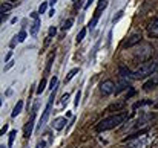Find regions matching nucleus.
Here are the masks:
<instances>
[{
    "label": "nucleus",
    "mask_w": 158,
    "mask_h": 148,
    "mask_svg": "<svg viewBox=\"0 0 158 148\" xmlns=\"http://www.w3.org/2000/svg\"><path fill=\"white\" fill-rule=\"evenodd\" d=\"M39 29H40V20L37 18V20H34V23L31 25V29H29V34H31L32 37H35V35H37V32H39Z\"/></svg>",
    "instance_id": "nucleus-11"
},
{
    "label": "nucleus",
    "mask_w": 158,
    "mask_h": 148,
    "mask_svg": "<svg viewBox=\"0 0 158 148\" xmlns=\"http://www.w3.org/2000/svg\"><path fill=\"white\" fill-rule=\"evenodd\" d=\"M78 102H80V92H77L75 95V105H78Z\"/></svg>",
    "instance_id": "nucleus-31"
},
{
    "label": "nucleus",
    "mask_w": 158,
    "mask_h": 148,
    "mask_svg": "<svg viewBox=\"0 0 158 148\" xmlns=\"http://www.w3.org/2000/svg\"><path fill=\"white\" fill-rule=\"evenodd\" d=\"M123 15H124V11H118V12H117V15H114V18H112V23L115 25V23H117V21H118V20L123 17Z\"/></svg>",
    "instance_id": "nucleus-24"
},
{
    "label": "nucleus",
    "mask_w": 158,
    "mask_h": 148,
    "mask_svg": "<svg viewBox=\"0 0 158 148\" xmlns=\"http://www.w3.org/2000/svg\"><path fill=\"white\" fill-rule=\"evenodd\" d=\"M17 38H19V41H25V38H26V32H25V31H20V32L17 34Z\"/></svg>",
    "instance_id": "nucleus-27"
},
{
    "label": "nucleus",
    "mask_w": 158,
    "mask_h": 148,
    "mask_svg": "<svg viewBox=\"0 0 158 148\" xmlns=\"http://www.w3.org/2000/svg\"><path fill=\"white\" fill-rule=\"evenodd\" d=\"M106 6H107V0H98V6H97L95 14H100V12H102V9H105Z\"/></svg>",
    "instance_id": "nucleus-17"
},
{
    "label": "nucleus",
    "mask_w": 158,
    "mask_h": 148,
    "mask_svg": "<svg viewBox=\"0 0 158 148\" xmlns=\"http://www.w3.org/2000/svg\"><path fill=\"white\" fill-rule=\"evenodd\" d=\"M92 2H94V0H88V3H86V5H85V8H89V6H91V3H92Z\"/></svg>",
    "instance_id": "nucleus-35"
},
{
    "label": "nucleus",
    "mask_w": 158,
    "mask_h": 148,
    "mask_svg": "<svg viewBox=\"0 0 158 148\" xmlns=\"http://www.w3.org/2000/svg\"><path fill=\"white\" fill-rule=\"evenodd\" d=\"M72 23H74V20H72V18H68V20L63 23V31H68V29H71V28H72Z\"/></svg>",
    "instance_id": "nucleus-19"
},
{
    "label": "nucleus",
    "mask_w": 158,
    "mask_h": 148,
    "mask_svg": "<svg viewBox=\"0 0 158 148\" xmlns=\"http://www.w3.org/2000/svg\"><path fill=\"white\" fill-rule=\"evenodd\" d=\"M86 32H88L86 29H81V31H80V32L77 34V43H80V41H81V40L85 38V35H86Z\"/></svg>",
    "instance_id": "nucleus-25"
},
{
    "label": "nucleus",
    "mask_w": 158,
    "mask_h": 148,
    "mask_svg": "<svg viewBox=\"0 0 158 148\" xmlns=\"http://www.w3.org/2000/svg\"><path fill=\"white\" fill-rule=\"evenodd\" d=\"M98 18H100V14H94V18H92V20H91V23H89V29H94V28H95V25H97Z\"/></svg>",
    "instance_id": "nucleus-18"
},
{
    "label": "nucleus",
    "mask_w": 158,
    "mask_h": 148,
    "mask_svg": "<svg viewBox=\"0 0 158 148\" xmlns=\"http://www.w3.org/2000/svg\"><path fill=\"white\" fill-rule=\"evenodd\" d=\"M158 86V73H154L144 84H143V90H146V92H149V90H152L154 87H157Z\"/></svg>",
    "instance_id": "nucleus-9"
},
{
    "label": "nucleus",
    "mask_w": 158,
    "mask_h": 148,
    "mask_svg": "<svg viewBox=\"0 0 158 148\" xmlns=\"http://www.w3.org/2000/svg\"><path fill=\"white\" fill-rule=\"evenodd\" d=\"M15 136H17V131H15V130H12V131L9 133V142H8V147H12V144H14V139H15Z\"/></svg>",
    "instance_id": "nucleus-21"
},
{
    "label": "nucleus",
    "mask_w": 158,
    "mask_h": 148,
    "mask_svg": "<svg viewBox=\"0 0 158 148\" xmlns=\"http://www.w3.org/2000/svg\"><path fill=\"white\" fill-rule=\"evenodd\" d=\"M140 41H141V34H140V32H134V34L126 40V41H123V45H121V46H123L124 49H126V48L129 49V48H132V46L138 45Z\"/></svg>",
    "instance_id": "nucleus-7"
},
{
    "label": "nucleus",
    "mask_w": 158,
    "mask_h": 148,
    "mask_svg": "<svg viewBox=\"0 0 158 148\" xmlns=\"http://www.w3.org/2000/svg\"><path fill=\"white\" fill-rule=\"evenodd\" d=\"M55 92H57V89H54L52 93H51V96H49V101H48V104H46V108H45V111H43V115H42L40 121H39V128L45 127V124H46V122H48V119H49V115H51V110H52L54 99H55Z\"/></svg>",
    "instance_id": "nucleus-4"
},
{
    "label": "nucleus",
    "mask_w": 158,
    "mask_h": 148,
    "mask_svg": "<svg viewBox=\"0 0 158 148\" xmlns=\"http://www.w3.org/2000/svg\"><path fill=\"white\" fill-rule=\"evenodd\" d=\"M77 73H78V67H74L72 70H69V72H68V75H66V78H64V83H69V81H71Z\"/></svg>",
    "instance_id": "nucleus-15"
},
{
    "label": "nucleus",
    "mask_w": 158,
    "mask_h": 148,
    "mask_svg": "<svg viewBox=\"0 0 158 148\" xmlns=\"http://www.w3.org/2000/svg\"><path fill=\"white\" fill-rule=\"evenodd\" d=\"M115 87H117V86L114 84L112 80H106V81H103V83L100 84V92H102V95L109 96V95H112V93L117 90Z\"/></svg>",
    "instance_id": "nucleus-6"
},
{
    "label": "nucleus",
    "mask_w": 158,
    "mask_h": 148,
    "mask_svg": "<svg viewBox=\"0 0 158 148\" xmlns=\"http://www.w3.org/2000/svg\"><path fill=\"white\" fill-rule=\"evenodd\" d=\"M17 41H19V38H17V35H15V37H14V38H12V40H11V43H9V46H11V48H14V46H15V43H17Z\"/></svg>",
    "instance_id": "nucleus-30"
},
{
    "label": "nucleus",
    "mask_w": 158,
    "mask_h": 148,
    "mask_svg": "<svg viewBox=\"0 0 158 148\" xmlns=\"http://www.w3.org/2000/svg\"><path fill=\"white\" fill-rule=\"evenodd\" d=\"M157 67H158V64L155 61H146L137 70L132 72V78L134 80H140V78H146V76H152L155 73Z\"/></svg>",
    "instance_id": "nucleus-2"
},
{
    "label": "nucleus",
    "mask_w": 158,
    "mask_h": 148,
    "mask_svg": "<svg viewBox=\"0 0 158 148\" xmlns=\"http://www.w3.org/2000/svg\"><path fill=\"white\" fill-rule=\"evenodd\" d=\"M37 105H39V104H35V105H34L32 113H31V118H29V121H28V122H26V125H25V131H23L25 139L31 138V134H32V130H34V122H35V115H37Z\"/></svg>",
    "instance_id": "nucleus-5"
},
{
    "label": "nucleus",
    "mask_w": 158,
    "mask_h": 148,
    "mask_svg": "<svg viewBox=\"0 0 158 148\" xmlns=\"http://www.w3.org/2000/svg\"><path fill=\"white\" fill-rule=\"evenodd\" d=\"M48 5H49V2H43V3L40 5V8H39V14H45L46 9H48Z\"/></svg>",
    "instance_id": "nucleus-23"
},
{
    "label": "nucleus",
    "mask_w": 158,
    "mask_h": 148,
    "mask_svg": "<svg viewBox=\"0 0 158 148\" xmlns=\"http://www.w3.org/2000/svg\"><path fill=\"white\" fill-rule=\"evenodd\" d=\"M127 111H123V113H117V115H112V116H107L105 119H102L97 125H95V130L97 131H107V130H112L118 125H121L126 119H127Z\"/></svg>",
    "instance_id": "nucleus-1"
},
{
    "label": "nucleus",
    "mask_w": 158,
    "mask_h": 148,
    "mask_svg": "<svg viewBox=\"0 0 158 148\" xmlns=\"http://www.w3.org/2000/svg\"><path fill=\"white\" fill-rule=\"evenodd\" d=\"M12 66H14V61H9V63H8V64L5 66V69H3V72H6V70H9V69H11Z\"/></svg>",
    "instance_id": "nucleus-29"
},
{
    "label": "nucleus",
    "mask_w": 158,
    "mask_h": 148,
    "mask_svg": "<svg viewBox=\"0 0 158 148\" xmlns=\"http://www.w3.org/2000/svg\"><path fill=\"white\" fill-rule=\"evenodd\" d=\"M55 34H57V28H55V26H51V28H49V32H48V37L52 38Z\"/></svg>",
    "instance_id": "nucleus-28"
},
{
    "label": "nucleus",
    "mask_w": 158,
    "mask_h": 148,
    "mask_svg": "<svg viewBox=\"0 0 158 148\" xmlns=\"http://www.w3.org/2000/svg\"><path fill=\"white\" fill-rule=\"evenodd\" d=\"M148 35L151 38H158V17L154 18L148 26Z\"/></svg>",
    "instance_id": "nucleus-8"
},
{
    "label": "nucleus",
    "mask_w": 158,
    "mask_h": 148,
    "mask_svg": "<svg viewBox=\"0 0 158 148\" xmlns=\"http://www.w3.org/2000/svg\"><path fill=\"white\" fill-rule=\"evenodd\" d=\"M22 110H23V101H19V102L15 104V107H14V110H12V113H11V116H12V118H15V116H19V115L22 113Z\"/></svg>",
    "instance_id": "nucleus-13"
},
{
    "label": "nucleus",
    "mask_w": 158,
    "mask_h": 148,
    "mask_svg": "<svg viewBox=\"0 0 158 148\" xmlns=\"http://www.w3.org/2000/svg\"><path fill=\"white\" fill-rule=\"evenodd\" d=\"M6 130H8V124H5V125L2 127V134H5V133H6Z\"/></svg>",
    "instance_id": "nucleus-33"
},
{
    "label": "nucleus",
    "mask_w": 158,
    "mask_h": 148,
    "mask_svg": "<svg viewBox=\"0 0 158 148\" xmlns=\"http://www.w3.org/2000/svg\"><path fill=\"white\" fill-rule=\"evenodd\" d=\"M9 2H15V0H9ZM17 2H19V0H17Z\"/></svg>",
    "instance_id": "nucleus-38"
},
{
    "label": "nucleus",
    "mask_w": 158,
    "mask_h": 148,
    "mask_svg": "<svg viewBox=\"0 0 158 148\" xmlns=\"http://www.w3.org/2000/svg\"><path fill=\"white\" fill-rule=\"evenodd\" d=\"M66 124H68L66 118H57V119H54L52 128L54 130H57V131H60V130H63V128L66 127Z\"/></svg>",
    "instance_id": "nucleus-10"
},
{
    "label": "nucleus",
    "mask_w": 158,
    "mask_h": 148,
    "mask_svg": "<svg viewBox=\"0 0 158 148\" xmlns=\"http://www.w3.org/2000/svg\"><path fill=\"white\" fill-rule=\"evenodd\" d=\"M49 136H51V133H46L45 134V138H42L39 142H37V145H35V148H46L48 147V139H49Z\"/></svg>",
    "instance_id": "nucleus-12"
},
{
    "label": "nucleus",
    "mask_w": 158,
    "mask_h": 148,
    "mask_svg": "<svg viewBox=\"0 0 158 148\" xmlns=\"http://www.w3.org/2000/svg\"><path fill=\"white\" fill-rule=\"evenodd\" d=\"M155 133H141L140 138H137L134 142L129 144V148H149L155 142Z\"/></svg>",
    "instance_id": "nucleus-3"
},
{
    "label": "nucleus",
    "mask_w": 158,
    "mask_h": 148,
    "mask_svg": "<svg viewBox=\"0 0 158 148\" xmlns=\"http://www.w3.org/2000/svg\"><path fill=\"white\" fill-rule=\"evenodd\" d=\"M151 104H154V102H152V99H143V101H138V102H135V104H134V110H135V108H138V107L151 105Z\"/></svg>",
    "instance_id": "nucleus-16"
},
{
    "label": "nucleus",
    "mask_w": 158,
    "mask_h": 148,
    "mask_svg": "<svg viewBox=\"0 0 158 148\" xmlns=\"http://www.w3.org/2000/svg\"><path fill=\"white\" fill-rule=\"evenodd\" d=\"M11 55H12V52L9 50V52H8V55L5 56V61H6V63H9V58H11Z\"/></svg>",
    "instance_id": "nucleus-32"
},
{
    "label": "nucleus",
    "mask_w": 158,
    "mask_h": 148,
    "mask_svg": "<svg viewBox=\"0 0 158 148\" xmlns=\"http://www.w3.org/2000/svg\"><path fill=\"white\" fill-rule=\"evenodd\" d=\"M55 2H57V0H49V5H52L54 6V5H55Z\"/></svg>",
    "instance_id": "nucleus-36"
},
{
    "label": "nucleus",
    "mask_w": 158,
    "mask_h": 148,
    "mask_svg": "<svg viewBox=\"0 0 158 148\" xmlns=\"http://www.w3.org/2000/svg\"><path fill=\"white\" fill-rule=\"evenodd\" d=\"M31 17H32L34 20H37V18H39V12H32V14H31Z\"/></svg>",
    "instance_id": "nucleus-34"
},
{
    "label": "nucleus",
    "mask_w": 158,
    "mask_h": 148,
    "mask_svg": "<svg viewBox=\"0 0 158 148\" xmlns=\"http://www.w3.org/2000/svg\"><path fill=\"white\" fill-rule=\"evenodd\" d=\"M12 6H14L12 3H3V5H2V14H6V12H8Z\"/></svg>",
    "instance_id": "nucleus-22"
},
{
    "label": "nucleus",
    "mask_w": 158,
    "mask_h": 148,
    "mask_svg": "<svg viewBox=\"0 0 158 148\" xmlns=\"http://www.w3.org/2000/svg\"><path fill=\"white\" fill-rule=\"evenodd\" d=\"M0 148H9V147H5V145H0Z\"/></svg>",
    "instance_id": "nucleus-37"
},
{
    "label": "nucleus",
    "mask_w": 158,
    "mask_h": 148,
    "mask_svg": "<svg viewBox=\"0 0 158 148\" xmlns=\"http://www.w3.org/2000/svg\"><path fill=\"white\" fill-rule=\"evenodd\" d=\"M68 99H69V93H64V95L61 96V99H60V102L57 104V108H58V110L64 108V105L68 104Z\"/></svg>",
    "instance_id": "nucleus-14"
},
{
    "label": "nucleus",
    "mask_w": 158,
    "mask_h": 148,
    "mask_svg": "<svg viewBox=\"0 0 158 148\" xmlns=\"http://www.w3.org/2000/svg\"><path fill=\"white\" fill-rule=\"evenodd\" d=\"M45 87H46V78H43V80L40 81V84H39V89H37V93L40 95V93L45 90Z\"/></svg>",
    "instance_id": "nucleus-20"
},
{
    "label": "nucleus",
    "mask_w": 158,
    "mask_h": 148,
    "mask_svg": "<svg viewBox=\"0 0 158 148\" xmlns=\"http://www.w3.org/2000/svg\"><path fill=\"white\" fill-rule=\"evenodd\" d=\"M54 56H55V55H54V53H51V55H49V58H48V64H46V73H48V72H49V69H51V64H52Z\"/></svg>",
    "instance_id": "nucleus-26"
}]
</instances>
